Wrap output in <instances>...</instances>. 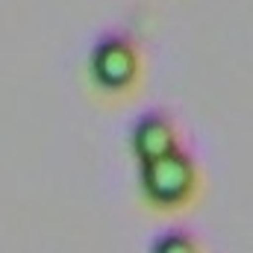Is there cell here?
<instances>
[{
	"instance_id": "3957f363",
	"label": "cell",
	"mask_w": 253,
	"mask_h": 253,
	"mask_svg": "<svg viewBox=\"0 0 253 253\" xmlns=\"http://www.w3.org/2000/svg\"><path fill=\"white\" fill-rule=\"evenodd\" d=\"M129 144H132V153L138 156V162L168 153L171 147H177V132H174L171 118L156 109L138 115L132 124V132H129Z\"/></svg>"
},
{
	"instance_id": "6da1fadb",
	"label": "cell",
	"mask_w": 253,
	"mask_h": 253,
	"mask_svg": "<svg viewBox=\"0 0 253 253\" xmlns=\"http://www.w3.org/2000/svg\"><path fill=\"white\" fill-rule=\"evenodd\" d=\"M194 180H197L194 159L180 147H171L168 153L141 162V189L156 206L183 203L194 189Z\"/></svg>"
},
{
	"instance_id": "7a4b0ae2",
	"label": "cell",
	"mask_w": 253,
	"mask_h": 253,
	"mask_svg": "<svg viewBox=\"0 0 253 253\" xmlns=\"http://www.w3.org/2000/svg\"><path fill=\"white\" fill-rule=\"evenodd\" d=\"M88 68H91V77H94V83L100 88L124 91L126 85H132V80L138 74L135 44L129 42V36H124V33H106L91 47Z\"/></svg>"
},
{
	"instance_id": "277c9868",
	"label": "cell",
	"mask_w": 253,
	"mask_h": 253,
	"mask_svg": "<svg viewBox=\"0 0 253 253\" xmlns=\"http://www.w3.org/2000/svg\"><path fill=\"white\" fill-rule=\"evenodd\" d=\"M153 251L156 253H177V251H194V239L183 230H171L162 233L159 239H153Z\"/></svg>"
}]
</instances>
